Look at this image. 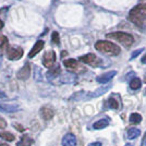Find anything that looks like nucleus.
<instances>
[{
	"mask_svg": "<svg viewBox=\"0 0 146 146\" xmlns=\"http://www.w3.org/2000/svg\"><path fill=\"white\" fill-rule=\"evenodd\" d=\"M129 20L142 30L146 29V3L135 6L129 13Z\"/></svg>",
	"mask_w": 146,
	"mask_h": 146,
	"instance_id": "f257e3e1",
	"label": "nucleus"
},
{
	"mask_svg": "<svg viewBox=\"0 0 146 146\" xmlns=\"http://www.w3.org/2000/svg\"><path fill=\"white\" fill-rule=\"evenodd\" d=\"M95 49L97 51L111 56H117L121 52V49L119 46H117L116 44L108 42V40H98L97 43L95 44Z\"/></svg>",
	"mask_w": 146,
	"mask_h": 146,
	"instance_id": "f03ea898",
	"label": "nucleus"
},
{
	"mask_svg": "<svg viewBox=\"0 0 146 146\" xmlns=\"http://www.w3.org/2000/svg\"><path fill=\"white\" fill-rule=\"evenodd\" d=\"M107 38L110 39H113L117 40L120 44H122L124 47H130L132 44L134 43V38L132 35H130L128 33H124V32H113V33H109L106 35Z\"/></svg>",
	"mask_w": 146,
	"mask_h": 146,
	"instance_id": "7ed1b4c3",
	"label": "nucleus"
},
{
	"mask_svg": "<svg viewBox=\"0 0 146 146\" xmlns=\"http://www.w3.org/2000/svg\"><path fill=\"white\" fill-rule=\"evenodd\" d=\"M24 55V50L19 46H9L7 48V58L9 60H19Z\"/></svg>",
	"mask_w": 146,
	"mask_h": 146,
	"instance_id": "20e7f679",
	"label": "nucleus"
},
{
	"mask_svg": "<svg viewBox=\"0 0 146 146\" xmlns=\"http://www.w3.org/2000/svg\"><path fill=\"white\" fill-rule=\"evenodd\" d=\"M56 63V52L54 50L46 51L43 56V64L44 67L51 69Z\"/></svg>",
	"mask_w": 146,
	"mask_h": 146,
	"instance_id": "39448f33",
	"label": "nucleus"
},
{
	"mask_svg": "<svg viewBox=\"0 0 146 146\" xmlns=\"http://www.w3.org/2000/svg\"><path fill=\"white\" fill-rule=\"evenodd\" d=\"M39 115L42 117V119L48 121V120H51L54 116H55V110L52 107L50 106H43L40 110H39Z\"/></svg>",
	"mask_w": 146,
	"mask_h": 146,
	"instance_id": "423d86ee",
	"label": "nucleus"
},
{
	"mask_svg": "<svg viewBox=\"0 0 146 146\" xmlns=\"http://www.w3.org/2000/svg\"><path fill=\"white\" fill-rule=\"evenodd\" d=\"M31 74V67L29 63H25L23 67L21 68L20 70L17 73V76H18L19 80H22V81H25L30 78Z\"/></svg>",
	"mask_w": 146,
	"mask_h": 146,
	"instance_id": "0eeeda50",
	"label": "nucleus"
},
{
	"mask_svg": "<svg viewBox=\"0 0 146 146\" xmlns=\"http://www.w3.org/2000/svg\"><path fill=\"white\" fill-rule=\"evenodd\" d=\"M20 109V106L18 104H7L0 102V111H3V112H15Z\"/></svg>",
	"mask_w": 146,
	"mask_h": 146,
	"instance_id": "6e6552de",
	"label": "nucleus"
},
{
	"mask_svg": "<svg viewBox=\"0 0 146 146\" xmlns=\"http://www.w3.org/2000/svg\"><path fill=\"white\" fill-rule=\"evenodd\" d=\"M62 146H76L78 144V141L75 135L72 133H67L63 137H62Z\"/></svg>",
	"mask_w": 146,
	"mask_h": 146,
	"instance_id": "1a4fd4ad",
	"label": "nucleus"
},
{
	"mask_svg": "<svg viewBox=\"0 0 146 146\" xmlns=\"http://www.w3.org/2000/svg\"><path fill=\"white\" fill-rule=\"evenodd\" d=\"M116 74H117V71H109V72H106V73H104V74H102V75L97 76L96 81H97L98 83L105 84V83L110 82V80L113 79Z\"/></svg>",
	"mask_w": 146,
	"mask_h": 146,
	"instance_id": "9d476101",
	"label": "nucleus"
},
{
	"mask_svg": "<svg viewBox=\"0 0 146 146\" xmlns=\"http://www.w3.org/2000/svg\"><path fill=\"white\" fill-rule=\"evenodd\" d=\"M44 46H45L44 40H38V42H36V43L34 44V46L32 47L31 51L29 52V58H33V57H35L38 52H40V51L43 50Z\"/></svg>",
	"mask_w": 146,
	"mask_h": 146,
	"instance_id": "9b49d317",
	"label": "nucleus"
},
{
	"mask_svg": "<svg viewBox=\"0 0 146 146\" xmlns=\"http://www.w3.org/2000/svg\"><path fill=\"white\" fill-rule=\"evenodd\" d=\"M80 61H82L84 63H87V64L94 66V63L97 61V57L94 55V54H87V55L80 57Z\"/></svg>",
	"mask_w": 146,
	"mask_h": 146,
	"instance_id": "f8f14e48",
	"label": "nucleus"
},
{
	"mask_svg": "<svg viewBox=\"0 0 146 146\" xmlns=\"http://www.w3.org/2000/svg\"><path fill=\"white\" fill-rule=\"evenodd\" d=\"M60 73V67L57 64V66H54L51 69H49V71L47 72L46 76H47V80L49 81H52L54 79H56Z\"/></svg>",
	"mask_w": 146,
	"mask_h": 146,
	"instance_id": "ddd939ff",
	"label": "nucleus"
},
{
	"mask_svg": "<svg viewBox=\"0 0 146 146\" xmlns=\"http://www.w3.org/2000/svg\"><path fill=\"white\" fill-rule=\"evenodd\" d=\"M109 125V120L107 118H103V119H99L98 121H96L93 124V128L95 130H102V129L107 128Z\"/></svg>",
	"mask_w": 146,
	"mask_h": 146,
	"instance_id": "4468645a",
	"label": "nucleus"
},
{
	"mask_svg": "<svg viewBox=\"0 0 146 146\" xmlns=\"http://www.w3.org/2000/svg\"><path fill=\"white\" fill-rule=\"evenodd\" d=\"M111 85H106V86H103V87H100V88H97L95 92H93V93H90L88 94V97L90 98H95V97H98V96H100V95H103L105 94L106 92L109 90Z\"/></svg>",
	"mask_w": 146,
	"mask_h": 146,
	"instance_id": "2eb2a0df",
	"label": "nucleus"
},
{
	"mask_svg": "<svg viewBox=\"0 0 146 146\" xmlns=\"http://www.w3.org/2000/svg\"><path fill=\"white\" fill-rule=\"evenodd\" d=\"M140 135H141V131L140 129L137 128H130L127 131V137H128L129 140H134V139L139 137Z\"/></svg>",
	"mask_w": 146,
	"mask_h": 146,
	"instance_id": "dca6fc26",
	"label": "nucleus"
},
{
	"mask_svg": "<svg viewBox=\"0 0 146 146\" xmlns=\"http://www.w3.org/2000/svg\"><path fill=\"white\" fill-rule=\"evenodd\" d=\"M33 143H34V140L31 139L29 135H23L21 137V141L18 143V146H32Z\"/></svg>",
	"mask_w": 146,
	"mask_h": 146,
	"instance_id": "f3484780",
	"label": "nucleus"
},
{
	"mask_svg": "<svg viewBox=\"0 0 146 146\" xmlns=\"http://www.w3.org/2000/svg\"><path fill=\"white\" fill-rule=\"evenodd\" d=\"M63 64H64V67L68 68V69H76V68L79 67V63H78V61L75 60V59H67V60L63 61Z\"/></svg>",
	"mask_w": 146,
	"mask_h": 146,
	"instance_id": "a211bd4d",
	"label": "nucleus"
},
{
	"mask_svg": "<svg viewBox=\"0 0 146 146\" xmlns=\"http://www.w3.org/2000/svg\"><path fill=\"white\" fill-rule=\"evenodd\" d=\"M141 86H142V81L139 78H133V79L130 81V87L132 90H134V91L141 88Z\"/></svg>",
	"mask_w": 146,
	"mask_h": 146,
	"instance_id": "6ab92c4d",
	"label": "nucleus"
},
{
	"mask_svg": "<svg viewBox=\"0 0 146 146\" xmlns=\"http://www.w3.org/2000/svg\"><path fill=\"white\" fill-rule=\"evenodd\" d=\"M129 120H130L131 123H133V124H139V123L142 121V116H141L140 113L134 112V113H132V115L130 116Z\"/></svg>",
	"mask_w": 146,
	"mask_h": 146,
	"instance_id": "aec40b11",
	"label": "nucleus"
},
{
	"mask_svg": "<svg viewBox=\"0 0 146 146\" xmlns=\"http://www.w3.org/2000/svg\"><path fill=\"white\" fill-rule=\"evenodd\" d=\"M0 137L3 139L5 141H8V142H12L15 140V136L10 132H0Z\"/></svg>",
	"mask_w": 146,
	"mask_h": 146,
	"instance_id": "412c9836",
	"label": "nucleus"
},
{
	"mask_svg": "<svg viewBox=\"0 0 146 146\" xmlns=\"http://www.w3.org/2000/svg\"><path fill=\"white\" fill-rule=\"evenodd\" d=\"M108 105H109L110 108H112V109H118L119 108V102L115 99L113 97H109L108 99Z\"/></svg>",
	"mask_w": 146,
	"mask_h": 146,
	"instance_id": "4be33fe9",
	"label": "nucleus"
},
{
	"mask_svg": "<svg viewBox=\"0 0 146 146\" xmlns=\"http://www.w3.org/2000/svg\"><path fill=\"white\" fill-rule=\"evenodd\" d=\"M8 45V38L5 35H0V50L5 49Z\"/></svg>",
	"mask_w": 146,
	"mask_h": 146,
	"instance_id": "5701e85b",
	"label": "nucleus"
},
{
	"mask_svg": "<svg viewBox=\"0 0 146 146\" xmlns=\"http://www.w3.org/2000/svg\"><path fill=\"white\" fill-rule=\"evenodd\" d=\"M62 82H64V83H72L73 81H74V76H73L72 74H64L63 76H62V79H61Z\"/></svg>",
	"mask_w": 146,
	"mask_h": 146,
	"instance_id": "b1692460",
	"label": "nucleus"
},
{
	"mask_svg": "<svg viewBox=\"0 0 146 146\" xmlns=\"http://www.w3.org/2000/svg\"><path fill=\"white\" fill-rule=\"evenodd\" d=\"M51 40H52V43L59 45L60 38H59V33L58 32H52V34H51Z\"/></svg>",
	"mask_w": 146,
	"mask_h": 146,
	"instance_id": "393cba45",
	"label": "nucleus"
},
{
	"mask_svg": "<svg viewBox=\"0 0 146 146\" xmlns=\"http://www.w3.org/2000/svg\"><path fill=\"white\" fill-rule=\"evenodd\" d=\"M34 78H35V80H38V81H42L43 80V78H42V70L39 69V68H35V75H34Z\"/></svg>",
	"mask_w": 146,
	"mask_h": 146,
	"instance_id": "a878e982",
	"label": "nucleus"
},
{
	"mask_svg": "<svg viewBox=\"0 0 146 146\" xmlns=\"http://www.w3.org/2000/svg\"><path fill=\"white\" fill-rule=\"evenodd\" d=\"M142 51H143V49H137V50H135V51H134L133 54L131 55V58H130V59H131V60H133V59H135V58H136L137 56L140 55V54L142 52Z\"/></svg>",
	"mask_w": 146,
	"mask_h": 146,
	"instance_id": "bb28decb",
	"label": "nucleus"
},
{
	"mask_svg": "<svg viewBox=\"0 0 146 146\" xmlns=\"http://www.w3.org/2000/svg\"><path fill=\"white\" fill-rule=\"evenodd\" d=\"M5 128H7V121L3 118L0 117V129H5Z\"/></svg>",
	"mask_w": 146,
	"mask_h": 146,
	"instance_id": "cd10ccee",
	"label": "nucleus"
},
{
	"mask_svg": "<svg viewBox=\"0 0 146 146\" xmlns=\"http://www.w3.org/2000/svg\"><path fill=\"white\" fill-rule=\"evenodd\" d=\"M13 125H14V127H15V129H17L18 131H20V132H23V131L25 130V129L23 128L21 124H19V123H13Z\"/></svg>",
	"mask_w": 146,
	"mask_h": 146,
	"instance_id": "c85d7f7f",
	"label": "nucleus"
},
{
	"mask_svg": "<svg viewBox=\"0 0 146 146\" xmlns=\"http://www.w3.org/2000/svg\"><path fill=\"white\" fill-rule=\"evenodd\" d=\"M87 146H102V143H99V142H94V143L88 144Z\"/></svg>",
	"mask_w": 146,
	"mask_h": 146,
	"instance_id": "c756f323",
	"label": "nucleus"
},
{
	"mask_svg": "<svg viewBox=\"0 0 146 146\" xmlns=\"http://www.w3.org/2000/svg\"><path fill=\"white\" fill-rule=\"evenodd\" d=\"M3 97H7V96H6V94H5L3 92H1V91H0V98H3Z\"/></svg>",
	"mask_w": 146,
	"mask_h": 146,
	"instance_id": "7c9ffc66",
	"label": "nucleus"
},
{
	"mask_svg": "<svg viewBox=\"0 0 146 146\" xmlns=\"http://www.w3.org/2000/svg\"><path fill=\"white\" fill-rule=\"evenodd\" d=\"M142 63H144V64H146V55L142 58Z\"/></svg>",
	"mask_w": 146,
	"mask_h": 146,
	"instance_id": "2f4dec72",
	"label": "nucleus"
},
{
	"mask_svg": "<svg viewBox=\"0 0 146 146\" xmlns=\"http://www.w3.org/2000/svg\"><path fill=\"white\" fill-rule=\"evenodd\" d=\"M3 21H2V20H0V30H1V29H2V27H3Z\"/></svg>",
	"mask_w": 146,
	"mask_h": 146,
	"instance_id": "473e14b6",
	"label": "nucleus"
},
{
	"mask_svg": "<svg viewBox=\"0 0 146 146\" xmlns=\"http://www.w3.org/2000/svg\"><path fill=\"white\" fill-rule=\"evenodd\" d=\"M61 55H62V58H63L66 55H68V52H67V51H62V52H61Z\"/></svg>",
	"mask_w": 146,
	"mask_h": 146,
	"instance_id": "72a5a7b5",
	"label": "nucleus"
},
{
	"mask_svg": "<svg viewBox=\"0 0 146 146\" xmlns=\"http://www.w3.org/2000/svg\"><path fill=\"white\" fill-rule=\"evenodd\" d=\"M0 146H10V145H8L6 143H0Z\"/></svg>",
	"mask_w": 146,
	"mask_h": 146,
	"instance_id": "f704fd0d",
	"label": "nucleus"
},
{
	"mask_svg": "<svg viewBox=\"0 0 146 146\" xmlns=\"http://www.w3.org/2000/svg\"><path fill=\"white\" fill-rule=\"evenodd\" d=\"M144 82L146 83V74H145V76H144Z\"/></svg>",
	"mask_w": 146,
	"mask_h": 146,
	"instance_id": "c9c22d12",
	"label": "nucleus"
},
{
	"mask_svg": "<svg viewBox=\"0 0 146 146\" xmlns=\"http://www.w3.org/2000/svg\"><path fill=\"white\" fill-rule=\"evenodd\" d=\"M125 146H132V145H131V144H127Z\"/></svg>",
	"mask_w": 146,
	"mask_h": 146,
	"instance_id": "e433bc0d",
	"label": "nucleus"
},
{
	"mask_svg": "<svg viewBox=\"0 0 146 146\" xmlns=\"http://www.w3.org/2000/svg\"><path fill=\"white\" fill-rule=\"evenodd\" d=\"M145 94H146V91H145Z\"/></svg>",
	"mask_w": 146,
	"mask_h": 146,
	"instance_id": "4c0bfd02",
	"label": "nucleus"
}]
</instances>
